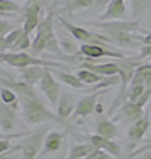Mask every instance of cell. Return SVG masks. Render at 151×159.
I'll return each instance as SVG.
<instances>
[{
	"label": "cell",
	"instance_id": "277c9868",
	"mask_svg": "<svg viewBox=\"0 0 151 159\" xmlns=\"http://www.w3.org/2000/svg\"><path fill=\"white\" fill-rule=\"evenodd\" d=\"M3 64H7L9 66L17 68L20 70L32 66H44V68H64L62 62L49 61V60L39 58L33 54H29L27 52H4L0 56Z\"/></svg>",
	"mask_w": 151,
	"mask_h": 159
},
{
	"label": "cell",
	"instance_id": "ba28073f",
	"mask_svg": "<svg viewBox=\"0 0 151 159\" xmlns=\"http://www.w3.org/2000/svg\"><path fill=\"white\" fill-rule=\"evenodd\" d=\"M80 54L89 60H95L101 57L125 58L122 53H119L118 51H113L112 45H101V44H81Z\"/></svg>",
	"mask_w": 151,
	"mask_h": 159
},
{
	"label": "cell",
	"instance_id": "30bf717a",
	"mask_svg": "<svg viewBox=\"0 0 151 159\" xmlns=\"http://www.w3.org/2000/svg\"><path fill=\"white\" fill-rule=\"evenodd\" d=\"M40 89L45 94V97L48 98L50 105L53 107H57L58 99L61 97V94H60V85H58L57 80L54 78V74L49 70V68L47 69L41 82H40Z\"/></svg>",
	"mask_w": 151,
	"mask_h": 159
},
{
	"label": "cell",
	"instance_id": "4fadbf2b",
	"mask_svg": "<svg viewBox=\"0 0 151 159\" xmlns=\"http://www.w3.org/2000/svg\"><path fill=\"white\" fill-rule=\"evenodd\" d=\"M126 15L125 0H112L105 8L103 13L98 17V21H115L121 20Z\"/></svg>",
	"mask_w": 151,
	"mask_h": 159
},
{
	"label": "cell",
	"instance_id": "836d02e7",
	"mask_svg": "<svg viewBox=\"0 0 151 159\" xmlns=\"http://www.w3.org/2000/svg\"><path fill=\"white\" fill-rule=\"evenodd\" d=\"M142 44L143 45L151 47V33H147V34H144V36H142Z\"/></svg>",
	"mask_w": 151,
	"mask_h": 159
},
{
	"label": "cell",
	"instance_id": "d590c367",
	"mask_svg": "<svg viewBox=\"0 0 151 159\" xmlns=\"http://www.w3.org/2000/svg\"><path fill=\"white\" fill-rule=\"evenodd\" d=\"M40 0H27V3H25V7H28V6H32V4H36L39 3Z\"/></svg>",
	"mask_w": 151,
	"mask_h": 159
},
{
	"label": "cell",
	"instance_id": "8fae6325",
	"mask_svg": "<svg viewBox=\"0 0 151 159\" xmlns=\"http://www.w3.org/2000/svg\"><path fill=\"white\" fill-rule=\"evenodd\" d=\"M41 6L39 3L32 4V6L25 7L24 12V23H23V29L25 33L31 34L33 31H36L39 25L41 24L40 21V16H41Z\"/></svg>",
	"mask_w": 151,
	"mask_h": 159
},
{
	"label": "cell",
	"instance_id": "83f0119b",
	"mask_svg": "<svg viewBox=\"0 0 151 159\" xmlns=\"http://www.w3.org/2000/svg\"><path fill=\"white\" fill-rule=\"evenodd\" d=\"M29 36H31V34L23 32L21 36L19 37V40H17L16 43H15L12 51H13V52H25V51H28V49H31L33 41H31V37H29ZM12 51H11V52H12Z\"/></svg>",
	"mask_w": 151,
	"mask_h": 159
},
{
	"label": "cell",
	"instance_id": "7a4b0ae2",
	"mask_svg": "<svg viewBox=\"0 0 151 159\" xmlns=\"http://www.w3.org/2000/svg\"><path fill=\"white\" fill-rule=\"evenodd\" d=\"M53 16L54 12L50 11L47 16L43 19L41 24L37 28L36 37L33 39L31 51L33 56H39L43 52H49L54 56H65V53L61 48L60 40L54 32V24H53Z\"/></svg>",
	"mask_w": 151,
	"mask_h": 159
},
{
	"label": "cell",
	"instance_id": "f546056e",
	"mask_svg": "<svg viewBox=\"0 0 151 159\" xmlns=\"http://www.w3.org/2000/svg\"><path fill=\"white\" fill-rule=\"evenodd\" d=\"M138 77H140L146 82V85L151 86V64H144V65H139L135 72Z\"/></svg>",
	"mask_w": 151,
	"mask_h": 159
},
{
	"label": "cell",
	"instance_id": "8d00e7d4",
	"mask_svg": "<svg viewBox=\"0 0 151 159\" xmlns=\"http://www.w3.org/2000/svg\"><path fill=\"white\" fill-rule=\"evenodd\" d=\"M150 117H151V99H150Z\"/></svg>",
	"mask_w": 151,
	"mask_h": 159
},
{
	"label": "cell",
	"instance_id": "e575fe53",
	"mask_svg": "<svg viewBox=\"0 0 151 159\" xmlns=\"http://www.w3.org/2000/svg\"><path fill=\"white\" fill-rule=\"evenodd\" d=\"M133 159H151V150L146 151V152H143V154H140V155L135 157V158H133Z\"/></svg>",
	"mask_w": 151,
	"mask_h": 159
},
{
	"label": "cell",
	"instance_id": "f35d334b",
	"mask_svg": "<svg viewBox=\"0 0 151 159\" xmlns=\"http://www.w3.org/2000/svg\"><path fill=\"white\" fill-rule=\"evenodd\" d=\"M149 58H151V56H150V57H149Z\"/></svg>",
	"mask_w": 151,
	"mask_h": 159
},
{
	"label": "cell",
	"instance_id": "74e56055",
	"mask_svg": "<svg viewBox=\"0 0 151 159\" xmlns=\"http://www.w3.org/2000/svg\"><path fill=\"white\" fill-rule=\"evenodd\" d=\"M69 2H72V0H66V3H69ZM66 3H65V4H66Z\"/></svg>",
	"mask_w": 151,
	"mask_h": 159
},
{
	"label": "cell",
	"instance_id": "603a6c76",
	"mask_svg": "<svg viewBox=\"0 0 151 159\" xmlns=\"http://www.w3.org/2000/svg\"><path fill=\"white\" fill-rule=\"evenodd\" d=\"M95 150L92 143H82V145H74L70 147L68 159H86L90 154Z\"/></svg>",
	"mask_w": 151,
	"mask_h": 159
},
{
	"label": "cell",
	"instance_id": "484cf974",
	"mask_svg": "<svg viewBox=\"0 0 151 159\" xmlns=\"http://www.w3.org/2000/svg\"><path fill=\"white\" fill-rule=\"evenodd\" d=\"M77 76H78V78L81 80V81L86 86L95 85V84H98V82L102 81V80L106 78V77L101 76V74H97V73L93 72V70H89V69H81V70H78L77 72Z\"/></svg>",
	"mask_w": 151,
	"mask_h": 159
},
{
	"label": "cell",
	"instance_id": "44dd1931",
	"mask_svg": "<svg viewBox=\"0 0 151 159\" xmlns=\"http://www.w3.org/2000/svg\"><path fill=\"white\" fill-rule=\"evenodd\" d=\"M52 73L62 84H65V85H68V86L73 88V89H78V90H81V89H85V90H86V85H85L81 80L78 78L77 74L66 73V72H62V70H56V69H53Z\"/></svg>",
	"mask_w": 151,
	"mask_h": 159
},
{
	"label": "cell",
	"instance_id": "1f68e13d",
	"mask_svg": "<svg viewBox=\"0 0 151 159\" xmlns=\"http://www.w3.org/2000/svg\"><path fill=\"white\" fill-rule=\"evenodd\" d=\"M86 159H112V155H109L108 152H105L102 150H98V148H95V150L92 154H90V155Z\"/></svg>",
	"mask_w": 151,
	"mask_h": 159
},
{
	"label": "cell",
	"instance_id": "cb8c5ba5",
	"mask_svg": "<svg viewBox=\"0 0 151 159\" xmlns=\"http://www.w3.org/2000/svg\"><path fill=\"white\" fill-rule=\"evenodd\" d=\"M97 0H72V2L66 3L61 9L62 13H74L82 9H88L95 6Z\"/></svg>",
	"mask_w": 151,
	"mask_h": 159
},
{
	"label": "cell",
	"instance_id": "52a82bcc",
	"mask_svg": "<svg viewBox=\"0 0 151 159\" xmlns=\"http://www.w3.org/2000/svg\"><path fill=\"white\" fill-rule=\"evenodd\" d=\"M109 92H110V88L102 89V90H98V92H94V93H89V96L81 98L77 102V106H76V110L72 116V119L85 118V117L92 116V114L95 111V106H97V103H98V98L101 96H103L105 93H109Z\"/></svg>",
	"mask_w": 151,
	"mask_h": 159
},
{
	"label": "cell",
	"instance_id": "ac0fdd59",
	"mask_svg": "<svg viewBox=\"0 0 151 159\" xmlns=\"http://www.w3.org/2000/svg\"><path fill=\"white\" fill-rule=\"evenodd\" d=\"M151 126V117L149 114H144V116L139 119V121L134 122L133 125H130L129 130H127V137L130 141H140L144 135L147 130Z\"/></svg>",
	"mask_w": 151,
	"mask_h": 159
},
{
	"label": "cell",
	"instance_id": "8992f818",
	"mask_svg": "<svg viewBox=\"0 0 151 159\" xmlns=\"http://www.w3.org/2000/svg\"><path fill=\"white\" fill-rule=\"evenodd\" d=\"M57 20L61 23V25L66 32L70 33L74 40L81 41L82 44H101V45H112L109 41V39L106 36H103L102 33H97V32H92L88 31L82 27H78L76 24L68 21L66 19H64L62 16H57Z\"/></svg>",
	"mask_w": 151,
	"mask_h": 159
},
{
	"label": "cell",
	"instance_id": "4316f807",
	"mask_svg": "<svg viewBox=\"0 0 151 159\" xmlns=\"http://www.w3.org/2000/svg\"><path fill=\"white\" fill-rule=\"evenodd\" d=\"M17 97L19 96L12 90V89H9L7 86H2V90H0V98H2V103H6V105H11V106L17 107L19 106Z\"/></svg>",
	"mask_w": 151,
	"mask_h": 159
},
{
	"label": "cell",
	"instance_id": "e0dca14e",
	"mask_svg": "<svg viewBox=\"0 0 151 159\" xmlns=\"http://www.w3.org/2000/svg\"><path fill=\"white\" fill-rule=\"evenodd\" d=\"M76 106H77V102H76L74 97L70 93H64L58 99V103L56 107V114L65 121V119H68V118H72L73 113L76 110Z\"/></svg>",
	"mask_w": 151,
	"mask_h": 159
},
{
	"label": "cell",
	"instance_id": "3957f363",
	"mask_svg": "<svg viewBox=\"0 0 151 159\" xmlns=\"http://www.w3.org/2000/svg\"><path fill=\"white\" fill-rule=\"evenodd\" d=\"M21 101H23L21 103L23 117L28 126H36V125L45 123V122H56L58 125L65 126V122H62L64 119H61L52 110H49L37 97L36 98H23Z\"/></svg>",
	"mask_w": 151,
	"mask_h": 159
},
{
	"label": "cell",
	"instance_id": "7c38bea8",
	"mask_svg": "<svg viewBox=\"0 0 151 159\" xmlns=\"http://www.w3.org/2000/svg\"><path fill=\"white\" fill-rule=\"evenodd\" d=\"M0 82H2V86H7L9 89L17 94L20 98H36V94H34L33 86H31L29 84H27L25 81H15V80H8L4 76H2L0 78Z\"/></svg>",
	"mask_w": 151,
	"mask_h": 159
},
{
	"label": "cell",
	"instance_id": "6da1fadb",
	"mask_svg": "<svg viewBox=\"0 0 151 159\" xmlns=\"http://www.w3.org/2000/svg\"><path fill=\"white\" fill-rule=\"evenodd\" d=\"M89 25H93L98 31L109 39L112 45H121L129 48H137L139 44H142V36H137V32L143 33L139 28L138 21H92L88 23Z\"/></svg>",
	"mask_w": 151,
	"mask_h": 159
},
{
	"label": "cell",
	"instance_id": "d6986e66",
	"mask_svg": "<svg viewBox=\"0 0 151 159\" xmlns=\"http://www.w3.org/2000/svg\"><path fill=\"white\" fill-rule=\"evenodd\" d=\"M95 131H97L98 135L108 139H115L118 137V129L115 126L113 119H109V118H101L97 123Z\"/></svg>",
	"mask_w": 151,
	"mask_h": 159
},
{
	"label": "cell",
	"instance_id": "2e32d148",
	"mask_svg": "<svg viewBox=\"0 0 151 159\" xmlns=\"http://www.w3.org/2000/svg\"><path fill=\"white\" fill-rule=\"evenodd\" d=\"M16 109L15 106L6 105L2 103L0 106V127H2L3 133L13 130L17 122V116H16Z\"/></svg>",
	"mask_w": 151,
	"mask_h": 159
},
{
	"label": "cell",
	"instance_id": "7402d4cb",
	"mask_svg": "<svg viewBox=\"0 0 151 159\" xmlns=\"http://www.w3.org/2000/svg\"><path fill=\"white\" fill-rule=\"evenodd\" d=\"M64 134L60 131H49L45 137L44 152H56L62 146Z\"/></svg>",
	"mask_w": 151,
	"mask_h": 159
},
{
	"label": "cell",
	"instance_id": "5bb4252c",
	"mask_svg": "<svg viewBox=\"0 0 151 159\" xmlns=\"http://www.w3.org/2000/svg\"><path fill=\"white\" fill-rule=\"evenodd\" d=\"M89 141L95 148L108 152L109 155H112V157H119L121 155V146L114 141V139H108V138L98 135V134H94V135H92L89 138Z\"/></svg>",
	"mask_w": 151,
	"mask_h": 159
},
{
	"label": "cell",
	"instance_id": "9a60e30c",
	"mask_svg": "<svg viewBox=\"0 0 151 159\" xmlns=\"http://www.w3.org/2000/svg\"><path fill=\"white\" fill-rule=\"evenodd\" d=\"M82 69H89L93 70L97 74H101L103 77H112V76H119L121 68L118 61L115 62H106V64H95V62H84L82 64Z\"/></svg>",
	"mask_w": 151,
	"mask_h": 159
},
{
	"label": "cell",
	"instance_id": "4dcf8cb0",
	"mask_svg": "<svg viewBox=\"0 0 151 159\" xmlns=\"http://www.w3.org/2000/svg\"><path fill=\"white\" fill-rule=\"evenodd\" d=\"M13 29L15 28H12V24L9 21H7V20H4V19L0 20V39L6 37L9 32L13 31Z\"/></svg>",
	"mask_w": 151,
	"mask_h": 159
},
{
	"label": "cell",
	"instance_id": "5b68a950",
	"mask_svg": "<svg viewBox=\"0 0 151 159\" xmlns=\"http://www.w3.org/2000/svg\"><path fill=\"white\" fill-rule=\"evenodd\" d=\"M48 133H49V126H44L43 129H39L37 131L27 134L25 137L21 138L19 145L13 147L11 151L20 150L23 159H36V157L41 151V148L44 147L45 137H47Z\"/></svg>",
	"mask_w": 151,
	"mask_h": 159
},
{
	"label": "cell",
	"instance_id": "ffe728a7",
	"mask_svg": "<svg viewBox=\"0 0 151 159\" xmlns=\"http://www.w3.org/2000/svg\"><path fill=\"white\" fill-rule=\"evenodd\" d=\"M48 68L44 66H32V68H27L21 70V76H23V81L29 84L31 86H34L36 84H40L44 77L45 72Z\"/></svg>",
	"mask_w": 151,
	"mask_h": 159
},
{
	"label": "cell",
	"instance_id": "d6a6232c",
	"mask_svg": "<svg viewBox=\"0 0 151 159\" xmlns=\"http://www.w3.org/2000/svg\"><path fill=\"white\" fill-rule=\"evenodd\" d=\"M112 2V0H97V3H95L94 8L97 9H101V8H106L109 6V3Z\"/></svg>",
	"mask_w": 151,
	"mask_h": 159
},
{
	"label": "cell",
	"instance_id": "d4e9b609",
	"mask_svg": "<svg viewBox=\"0 0 151 159\" xmlns=\"http://www.w3.org/2000/svg\"><path fill=\"white\" fill-rule=\"evenodd\" d=\"M24 32L23 27H19V28H15L13 31H11L6 37L0 39V48H2V53L7 52V49L12 51V48L15 45V43L19 40V37L21 36V33Z\"/></svg>",
	"mask_w": 151,
	"mask_h": 159
},
{
	"label": "cell",
	"instance_id": "f1b7e54d",
	"mask_svg": "<svg viewBox=\"0 0 151 159\" xmlns=\"http://www.w3.org/2000/svg\"><path fill=\"white\" fill-rule=\"evenodd\" d=\"M21 12V6L15 0H0V13L4 16L6 13H19Z\"/></svg>",
	"mask_w": 151,
	"mask_h": 159
},
{
	"label": "cell",
	"instance_id": "9c48e42d",
	"mask_svg": "<svg viewBox=\"0 0 151 159\" xmlns=\"http://www.w3.org/2000/svg\"><path fill=\"white\" fill-rule=\"evenodd\" d=\"M144 116L143 107L139 106L137 102H130L126 101L122 105L118 107V113L113 117V121L117 122L121 121L123 123H129V125H133L134 122L139 121L140 118Z\"/></svg>",
	"mask_w": 151,
	"mask_h": 159
}]
</instances>
